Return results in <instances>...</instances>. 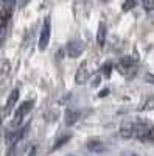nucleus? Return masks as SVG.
Here are the masks:
<instances>
[{"label":"nucleus","mask_w":154,"mask_h":156,"mask_svg":"<svg viewBox=\"0 0 154 156\" xmlns=\"http://www.w3.org/2000/svg\"><path fill=\"white\" fill-rule=\"evenodd\" d=\"M84 50V44L81 41H78V39H75V41H70L67 44V55L70 58H78Z\"/></svg>","instance_id":"3"},{"label":"nucleus","mask_w":154,"mask_h":156,"mask_svg":"<svg viewBox=\"0 0 154 156\" xmlns=\"http://www.w3.org/2000/svg\"><path fill=\"white\" fill-rule=\"evenodd\" d=\"M28 156H36V147H31V148H30V153H28Z\"/></svg>","instance_id":"25"},{"label":"nucleus","mask_w":154,"mask_h":156,"mask_svg":"<svg viewBox=\"0 0 154 156\" xmlns=\"http://www.w3.org/2000/svg\"><path fill=\"white\" fill-rule=\"evenodd\" d=\"M98 84H100V76H95V80L92 81V86L95 87V86H98Z\"/></svg>","instance_id":"24"},{"label":"nucleus","mask_w":154,"mask_h":156,"mask_svg":"<svg viewBox=\"0 0 154 156\" xmlns=\"http://www.w3.org/2000/svg\"><path fill=\"white\" fill-rule=\"evenodd\" d=\"M87 148L91 150V151H95V153H101V151H104L106 147L103 145L100 140H91V142L87 144Z\"/></svg>","instance_id":"10"},{"label":"nucleus","mask_w":154,"mask_h":156,"mask_svg":"<svg viewBox=\"0 0 154 156\" xmlns=\"http://www.w3.org/2000/svg\"><path fill=\"white\" fill-rule=\"evenodd\" d=\"M87 76H89V72H87V64H86V62H83L81 66L78 67V70H76V75H75V81H76V84H83V83H86Z\"/></svg>","instance_id":"5"},{"label":"nucleus","mask_w":154,"mask_h":156,"mask_svg":"<svg viewBox=\"0 0 154 156\" xmlns=\"http://www.w3.org/2000/svg\"><path fill=\"white\" fill-rule=\"evenodd\" d=\"M8 73H9V62L5 59V61L0 62V78L3 80V78H5Z\"/></svg>","instance_id":"13"},{"label":"nucleus","mask_w":154,"mask_h":156,"mask_svg":"<svg viewBox=\"0 0 154 156\" xmlns=\"http://www.w3.org/2000/svg\"><path fill=\"white\" fill-rule=\"evenodd\" d=\"M17 100H19V89H12L11 94H9V97H8V100H6V105H5V108H3V111H2V115H0V117L8 115V114L12 111V108L16 106Z\"/></svg>","instance_id":"4"},{"label":"nucleus","mask_w":154,"mask_h":156,"mask_svg":"<svg viewBox=\"0 0 154 156\" xmlns=\"http://www.w3.org/2000/svg\"><path fill=\"white\" fill-rule=\"evenodd\" d=\"M142 140L145 142V140H154V126H149L148 129H146V133H145V136L142 137Z\"/></svg>","instance_id":"15"},{"label":"nucleus","mask_w":154,"mask_h":156,"mask_svg":"<svg viewBox=\"0 0 154 156\" xmlns=\"http://www.w3.org/2000/svg\"><path fill=\"white\" fill-rule=\"evenodd\" d=\"M31 109H33V101L31 100H27V101L20 103V106L16 109L14 117H12V120H11V128H17L20 125V122L23 120V117L27 115Z\"/></svg>","instance_id":"1"},{"label":"nucleus","mask_w":154,"mask_h":156,"mask_svg":"<svg viewBox=\"0 0 154 156\" xmlns=\"http://www.w3.org/2000/svg\"><path fill=\"white\" fill-rule=\"evenodd\" d=\"M108 94H109V89H103L101 92H100V97H106Z\"/></svg>","instance_id":"23"},{"label":"nucleus","mask_w":154,"mask_h":156,"mask_svg":"<svg viewBox=\"0 0 154 156\" xmlns=\"http://www.w3.org/2000/svg\"><path fill=\"white\" fill-rule=\"evenodd\" d=\"M145 80L148 81V83H152L154 84V75H151V73H146V78Z\"/></svg>","instance_id":"21"},{"label":"nucleus","mask_w":154,"mask_h":156,"mask_svg":"<svg viewBox=\"0 0 154 156\" xmlns=\"http://www.w3.org/2000/svg\"><path fill=\"white\" fill-rule=\"evenodd\" d=\"M16 0H0V6H3V8H11L12 5H14Z\"/></svg>","instance_id":"18"},{"label":"nucleus","mask_w":154,"mask_h":156,"mask_svg":"<svg viewBox=\"0 0 154 156\" xmlns=\"http://www.w3.org/2000/svg\"><path fill=\"white\" fill-rule=\"evenodd\" d=\"M80 117V112L78 111H73V109H67L66 111V115H64V120H66V125H73Z\"/></svg>","instance_id":"6"},{"label":"nucleus","mask_w":154,"mask_h":156,"mask_svg":"<svg viewBox=\"0 0 154 156\" xmlns=\"http://www.w3.org/2000/svg\"><path fill=\"white\" fill-rule=\"evenodd\" d=\"M140 111H151V109H154V97H149V98H146L145 101H143V105L139 108Z\"/></svg>","instance_id":"12"},{"label":"nucleus","mask_w":154,"mask_h":156,"mask_svg":"<svg viewBox=\"0 0 154 156\" xmlns=\"http://www.w3.org/2000/svg\"><path fill=\"white\" fill-rule=\"evenodd\" d=\"M97 42L100 47L104 45L106 42V27H104V23H100V27H98V33H97Z\"/></svg>","instance_id":"7"},{"label":"nucleus","mask_w":154,"mask_h":156,"mask_svg":"<svg viewBox=\"0 0 154 156\" xmlns=\"http://www.w3.org/2000/svg\"><path fill=\"white\" fill-rule=\"evenodd\" d=\"M123 156H135L134 153H126V154H123Z\"/></svg>","instance_id":"26"},{"label":"nucleus","mask_w":154,"mask_h":156,"mask_svg":"<svg viewBox=\"0 0 154 156\" xmlns=\"http://www.w3.org/2000/svg\"><path fill=\"white\" fill-rule=\"evenodd\" d=\"M28 3H30V0H20V2H19V6L23 8V6H27Z\"/></svg>","instance_id":"22"},{"label":"nucleus","mask_w":154,"mask_h":156,"mask_svg":"<svg viewBox=\"0 0 154 156\" xmlns=\"http://www.w3.org/2000/svg\"><path fill=\"white\" fill-rule=\"evenodd\" d=\"M69 140H70V136H62L61 139H58V140H56V144L53 145V151H55V150H58V148H61L62 145H66Z\"/></svg>","instance_id":"14"},{"label":"nucleus","mask_w":154,"mask_h":156,"mask_svg":"<svg viewBox=\"0 0 154 156\" xmlns=\"http://www.w3.org/2000/svg\"><path fill=\"white\" fill-rule=\"evenodd\" d=\"M120 136H121L123 139H129V137H132V136H134V126L126 125V126L120 128Z\"/></svg>","instance_id":"11"},{"label":"nucleus","mask_w":154,"mask_h":156,"mask_svg":"<svg viewBox=\"0 0 154 156\" xmlns=\"http://www.w3.org/2000/svg\"><path fill=\"white\" fill-rule=\"evenodd\" d=\"M9 19H11V8L0 9V27H6Z\"/></svg>","instance_id":"8"},{"label":"nucleus","mask_w":154,"mask_h":156,"mask_svg":"<svg viewBox=\"0 0 154 156\" xmlns=\"http://www.w3.org/2000/svg\"><path fill=\"white\" fill-rule=\"evenodd\" d=\"M142 3H143V8H145L146 11L154 9V0H142Z\"/></svg>","instance_id":"17"},{"label":"nucleus","mask_w":154,"mask_h":156,"mask_svg":"<svg viewBox=\"0 0 154 156\" xmlns=\"http://www.w3.org/2000/svg\"><path fill=\"white\" fill-rule=\"evenodd\" d=\"M135 3H137V0H126L125 5H123V11H129V9H132V8L135 6Z\"/></svg>","instance_id":"16"},{"label":"nucleus","mask_w":154,"mask_h":156,"mask_svg":"<svg viewBox=\"0 0 154 156\" xmlns=\"http://www.w3.org/2000/svg\"><path fill=\"white\" fill-rule=\"evenodd\" d=\"M132 67V58L131 56H125V58H121L120 59V62H118V70L120 72H126V69H131Z\"/></svg>","instance_id":"9"},{"label":"nucleus","mask_w":154,"mask_h":156,"mask_svg":"<svg viewBox=\"0 0 154 156\" xmlns=\"http://www.w3.org/2000/svg\"><path fill=\"white\" fill-rule=\"evenodd\" d=\"M50 34H51V19L50 17H45L44 27H42V31H41V36H39V48L41 50H45L48 47Z\"/></svg>","instance_id":"2"},{"label":"nucleus","mask_w":154,"mask_h":156,"mask_svg":"<svg viewBox=\"0 0 154 156\" xmlns=\"http://www.w3.org/2000/svg\"><path fill=\"white\" fill-rule=\"evenodd\" d=\"M0 122H2V117H0Z\"/></svg>","instance_id":"27"},{"label":"nucleus","mask_w":154,"mask_h":156,"mask_svg":"<svg viewBox=\"0 0 154 156\" xmlns=\"http://www.w3.org/2000/svg\"><path fill=\"white\" fill-rule=\"evenodd\" d=\"M5 36H6V27H0V47L5 41Z\"/></svg>","instance_id":"19"},{"label":"nucleus","mask_w":154,"mask_h":156,"mask_svg":"<svg viewBox=\"0 0 154 156\" xmlns=\"http://www.w3.org/2000/svg\"><path fill=\"white\" fill-rule=\"evenodd\" d=\"M111 70H112V66L108 62V64H104V67H103V72H104V75L106 76H109L111 75Z\"/></svg>","instance_id":"20"}]
</instances>
